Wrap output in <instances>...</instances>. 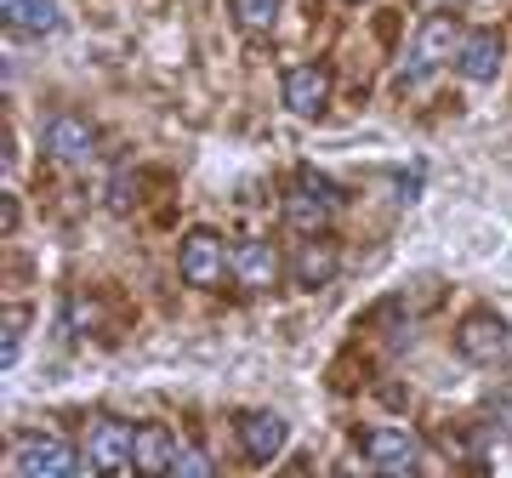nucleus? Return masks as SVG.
<instances>
[{"mask_svg":"<svg viewBox=\"0 0 512 478\" xmlns=\"http://www.w3.org/2000/svg\"><path fill=\"white\" fill-rule=\"evenodd\" d=\"M336 268H342V245H336V239H308V245L291 251V274H296V285H308V291L330 285Z\"/></svg>","mask_w":512,"mask_h":478,"instance_id":"nucleus-10","label":"nucleus"},{"mask_svg":"<svg viewBox=\"0 0 512 478\" xmlns=\"http://www.w3.org/2000/svg\"><path fill=\"white\" fill-rule=\"evenodd\" d=\"M279 279V251L268 245V239H245L234 251V285H245V291H268Z\"/></svg>","mask_w":512,"mask_h":478,"instance_id":"nucleus-12","label":"nucleus"},{"mask_svg":"<svg viewBox=\"0 0 512 478\" xmlns=\"http://www.w3.org/2000/svg\"><path fill=\"white\" fill-rule=\"evenodd\" d=\"M23 325H29V308H12L6 313V325H0V365L12 370L23 353Z\"/></svg>","mask_w":512,"mask_h":478,"instance_id":"nucleus-17","label":"nucleus"},{"mask_svg":"<svg viewBox=\"0 0 512 478\" xmlns=\"http://www.w3.org/2000/svg\"><path fill=\"white\" fill-rule=\"evenodd\" d=\"M131 450H137V427H126L120 416H92L86 439H80V456H86V467H97V473L131 467Z\"/></svg>","mask_w":512,"mask_h":478,"instance_id":"nucleus-2","label":"nucleus"},{"mask_svg":"<svg viewBox=\"0 0 512 478\" xmlns=\"http://www.w3.org/2000/svg\"><path fill=\"white\" fill-rule=\"evenodd\" d=\"M171 473H194V478H205L211 473V456H205V450H194V444H188V450H177V461H171Z\"/></svg>","mask_w":512,"mask_h":478,"instance_id":"nucleus-18","label":"nucleus"},{"mask_svg":"<svg viewBox=\"0 0 512 478\" xmlns=\"http://www.w3.org/2000/svg\"><path fill=\"white\" fill-rule=\"evenodd\" d=\"M183 279L188 285H200V291H211V285H222V274H228V245H222V234H211V228H194V234L183 239Z\"/></svg>","mask_w":512,"mask_h":478,"instance_id":"nucleus-4","label":"nucleus"},{"mask_svg":"<svg viewBox=\"0 0 512 478\" xmlns=\"http://www.w3.org/2000/svg\"><path fill=\"white\" fill-rule=\"evenodd\" d=\"M6 18L18 23L23 35H46V29L63 23V12H57V0H6Z\"/></svg>","mask_w":512,"mask_h":478,"instance_id":"nucleus-15","label":"nucleus"},{"mask_svg":"<svg viewBox=\"0 0 512 478\" xmlns=\"http://www.w3.org/2000/svg\"><path fill=\"white\" fill-rule=\"evenodd\" d=\"M97 148V131L92 120H80V114H57L52 126H46V154L63 160V166H86Z\"/></svg>","mask_w":512,"mask_h":478,"instance_id":"nucleus-8","label":"nucleus"},{"mask_svg":"<svg viewBox=\"0 0 512 478\" xmlns=\"http://www.w3.org/2000/svg\"><path fill=\"white\" fill-rule=\"evenodd\" d=\"M490 422L512 433V399H495V405H490Z\"/></svg>","mask_w":512,"mask_h":478,"instance_id":"nucleus-19","label":"nucleus"},{"mask_svg":"<svg viewBox=\"0 0 512 478\" xmlns=\"http://www.w3.org/2000/svg\"><path fill=\"white\" fill-rule=\"evenodd\" d=\"M461 46H467V35H461L456 18H427L416 29V46H410V69H404V86H416V80H427L433 69H444V63H456Z\"/></svg>","mask_w":512,"mask_h":478,"instance_id":"nucleus-1","label":"nucleus"},{"mask_svg":"<svg viewBox=\"0 0 512 478\" xmlns=\"http://www.w3.org/2000/svg\"><path fill=\"white\" fill-rule=\"evenodd\" d=\"M239 444H245V456L262 467V461H274L285 444H291V422L279 416V410H245L239 416Z\"/></svg>","mask_w":512,"mask_h":478,"instance_id":"nucleus-5","label":"nucleus"},{"mask_svg":"<svg viewBox=\"0 0 512 478\" xmlns=\"http://www.w3.org/2000/svg\"><path fill=\"white\" fill-rule=\"evenodd\" d=\"M456 348H461V359H473V365L501 359V353H507V319H501V313H467L461 331H456Z\"/></svg>","mask_w":512,"mask_h":478,"instance_id":"nucleus-6","label":"nucleus"},{"mask_svg":"<svg viewBox=\"0 0 512 478\" xmlns=\"http://www.w3.org/2000/svg\"><path fill=\"white\" fill-rule=\"evenodd\" d=\"M171 461H177V444L165 427H137V450H131V467L137 473H171Z\"/></svg>","mask_w":512,"mask_h":478,"instance_id":"nucleus-14","label":"nucleus"},{"mask_svg":"<svg viewBox=\"0 0 512 478\" xmlns=\"http://www.w3.org/2000/svg\"><path fill=\"white\" fill-rule=\"evenodd\" d=\"M336 211H342V188L325 183L319 171H302L291 188V200H285V222L291 228H325Z\"/></svg>","mask_w":512,"mask_h":478,"instance_id":"nucleus-3","label":"nucleus"},{"mask_svg":"<svg viewBox=\"0 0 512 478\" xmlns=\"http://www.w3.org/2000/svg\"><path fill=\"white\" fill-rule=\"evenodd\" d=\"M80 467H86V456H74L63 439H23V450H18L23 478H69Z\"/></svg>","mask_w":512,"mask_h":478,"instance_id":"nucleus-7","label":"nucleus"},{"mask_svg":"<svg viewBox=\"0 0 512 478\" xmlns=\"http://www.w3.org/2000/svg\"><path fill=\"white\" fill-rule=\"evenodd\" d=\"M330 103V74L319 63H302V69L285 74V109L302 114V120H319Z\"/></svg>","mask_w":512,"mask_h":478,"instance_id":"nucleus-9","label":"nucleus"},{"mask_svg":"<svg viewBox=\"0 0 512 478\" xmlns=\"http://www.w3.org/2000/svg\"><path fill=\"white\" fill-rule=\"evenodd\" d=\"M461 74L473 80V86H484V80H495V69H501V35L495 29H473L467 35V46H461Z\"/></svg>","mask_w":512,"mask_h":478,"instance_id":"nucleus-13","label":"nucleus"},{"mask_svg":"<svg viewBox=\"0 0 512 478\" xmlns=\"http://www.w3.org/2000/svg\"><path fill=\"white\" fill-rule=\"evenodd\" d=\"M234 23L245 35H262L279 23V0H234Z\"/></svg>","mask_w":512,"mask_h":478,"instance_id":"nucleus-16","label":"nucleus"},{"mask_svg":"<svg viewBox=\"0 0 512 478\" xmlns=\"http://www.w3.org/2000/svg\"><path fill=\"white\" fill-rule=\"evenodd\" d=\"M365 456L370 467H387V473H410L421 461V444L416 433H399V427H376V433H365Z\"/></svg>","mask_w":512,"mask_h":478,"instance_id":"nucleus-11","label":"nucleus"}]
</instances>
